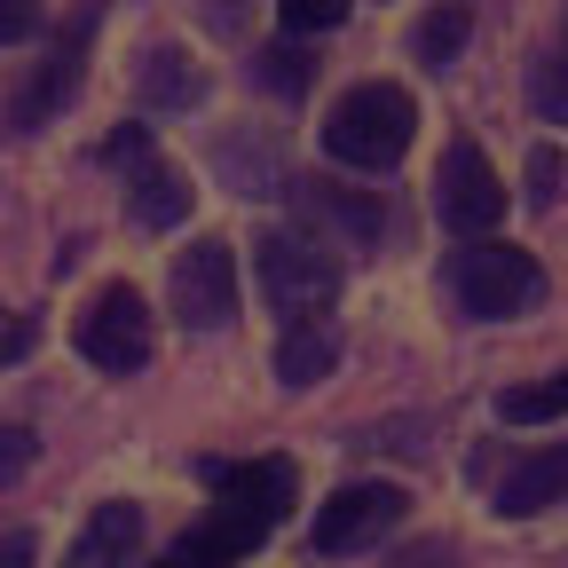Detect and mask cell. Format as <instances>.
Wrapping results in <instances>:
<instances>
[{
	"instance_id": "26",
	"label": "cell",
	"mask_w": 568,
	"mask_h": 568,
	"mask_svg": "<svg viewBox=\"0 0 568 568\" xmlns=\"http://www.w3.org/2000/svg\"><path fill=\"white\" fill-rule=\"evenodd\" d=\"M32 316H9V308H0V364H17V355H32Z\"/></svg>"
},
{
	"instance_id": "15",
	"label": "cell",
	"mask_w": 568,
	"mask_h": 568,
	"mask_svg": "<svg viewBox=\"0 0 568 568\" xmlns=\"http://www.w3.org/2000/svg\"><path fill=\"white\" fill-rule=\"evenodd\" d=\"M332 364H339V339L324 324H293L284 347H276V379L284 387H316V379H332Z\"/></svg>"
},
{
	"instance_id": "20",
	"label": "cell",
	"mask_w": 568,
	"mask_h": 568,
	"mask_svg": "<svg viewBox=\"0 0 568 568\" xmlns=\"http://www.w3.org/2000/svg\"><path fill=\"white\" fill-rule=\"evenodd\" d=\"M276 9H284V32H293V40H308V32H339L347 0H276Z\"/></svg>"
},
{
	"instance_id": "25",
	"label": "cell",
	"mask_w": 568,
	"mask_h": 568,
	"mask_svg": "<svg viewBox=\"0 0 568 568\" xmlns=\"http://www.w3.org/2000/svg\"><path fill=\"white\" fill-rule=\"evenodd\" d=\"M387 568H458V552H450L443 537H418V545H403Z\"/></svg>"
},
{
	"instance_id": "5",
	"label": "cell",
	"mask_w": 568,
	"mask_h": 568,
	"mask_svg": "<svg viewBox=\"0 0 568 568\" xmlns=\"http://www.w3.org/2000/svg\"><path fill=\"white\" fill-rule=\"evenodd\" d=\"M151 347H159V324H151V308H142V293L134 284H103V293L80 308V355L95 372H142L151 364Z\"/></svg>"
},
{
	"instance_id": "23",
	"label": "cell",
	"mask_w": 568,
	"mask_h": 568,
	"mask_svg": "<svg viewBox=\"0 0 568 568\" xmlns=\"http://www.w3.org/2000/svg\"><path fill=\"white\" fill-rule=\"evenodd\" d=\"M32 466V426H0V489Z\"/></svg>"
},
{
	"instance_id": "18",
	"label": "cell",
	"mask_w": 568,
	"mask_h": 568,
	"mask_svg": "<svg viewBox=\"0 0 568 568\" xmlns=\"http://www.w3.org/2000/svg\"><path fill=\"white\" fill-rule=\"evenodd\" d=\"M529 103H537V119L568 126V48H545L529 63Z\"/></svg>"
},
{
	"instance_id": "22",
	"label": "cell",
	"mask_w": 568,
	"mask_h": 568,
	"mask_svg": "<svg viewBox=\"0 0 568 568\" xmlns=\"http://www.w3.org/2000/svg\"><path fill=\"white\" fill-rule=\"evenodd\" d=\"M197 17L213 40H245L253 32V0H197Z\"/></svg>"
},
{
	"instance_id": "8",
	"label": "cell",
	"mask_w": 568,
	"mask_h": 568,
	"mask_svg": "<svg viewBox=\"0 0 568 568\" xmlns=\"http://www.w3.org/2000/svg\"><path fill=\"white\" fill-rule=\"evenodd\" d=\"M174 316L190 332H222L237 324V253L222 237H197L182 261H174Z\"/></svg>"
},
{
	"instance_id": "27",
	"label": "cell",
	"mask_w": 568,
	"mask_h": 568,
	"mask_svg": "<svg viewBox=\"0 0 568 568\" xmlns=\"http://www.w3.org/2000/svg\"><path fill=\"white\" fill-rule=\"evenodd\" d=\"M40 560V537L32 529H9V537H0V568H32Z\"/></svg>"
},
{
	"instance_id": "1",
	"label": "cell",
	"mask_w": 568,
	"mask_h": 568,
	"mask_svg": "<svg viewBox=\"0 0 568 568\" xmlns=\"http://www.w3.org/2000/svg\"><path fill=\"white\" fill-rule=\"evenodd\" d=\"M213 481V506L205 521L159 560V568H237L253 560V545L276 537V521L293 514V497H301V474L293 458H245V466H205Z\"/></svg>"
},
{
	"instance_id": "9",
	"label": "cell",
	"mask_w": 568,
	"mask_h": 568,
	"mask_svg": "<svg viewBox=\"0 0 568 568\" xmlns=\"http://www.w3.org/2000/svg\"><path fill=\"white\" fill-rule=\"evenodd\" d=\"M301 213H308V230L332 245H379L387 237V197L379 190H347V182H293Z\"/></svg>"
},
{
	"instance_id": "4",
	"label": "cell",
	"mask_w": 568,
	"mask_h": 568,
	"mask_svg": "<svg viewBox=\"0 0 568 568\" xmlns=\"http://www.w3.org/2000/svg\"><path fill=\"white\" fill-rule=\"evenodd\" d=\"M253 276H261V293L276 316H293V324H316L332 301H339V253L316 237V230H268L253 245Z\"/></svg>"
},
{
	"instance_id": "10",
	"label": "cell",
	"mask_w": 568,
	"mask_h": 568,
	"mask_svg": "<svg viewBox=\"0 0 568 568\" xmlns=\"http://www.w3.org/2000/svg\"><path fill=\"white\" fill-rule=\"evenodd\" d=\"M88 40H95V24H71V40H63V48H55V55L32 71V80L17 88V103H9V126H17V134H40V126H48V119H55L71 95H80V63H88Z\"/></svg>"
},
{
	"instance_id": "19",
	"label": "cell",
	"mask_w": 568,
	"mask_h": 568,
	"mask_svg": "<svg viewBox=\"0 0 568 568\" xmlns=\"http://www.w3.org/2000/svg\"><path fill=\"white\" fill-rule=\"evenodd\" d=\"M466 32H474V17H466V9H426V17H418V32H410V48H418L426 63H450V55L466 48Z\"/></svg>"
},
{
	"instance_id": "14",
	"label": "cell",
	"mask_w": 568,
	"mask_h": 568,
	"mask_svg": "<svg viewBox=\"0 0 568 568\" xmlns=\"http://www.w3.org/2000/svg\"><path fill=\"white\" fill-rule=\"evenodd\" d=\"M134 80H142V103H151V111H197L205 103V71L182 48H151Z\"/></svg>"
},
{
	"instance_id": "13",
	"label": "cell",
	"mask_w": 568,
	"mask_h": 568,
	"mask_svg": "<svg viewBox=\"0 0 568 568\" xmlns=\"http://www.w3.org/2000/svg\"><path fill=\"white\" fill-rule=\"evenodd\" d=\"M134 545H142V506H95V521L80 529L63 568H126Z\"/></svg>"
},
{
	"instance_id": "28",
	"label": "cell",
	"mask_w": 568,
	"mask_h": 568,
	"mask_svg": "<svg viewBox=\"0 0 568 568\" xmlns=\"http://www.w3.org/2000/svg\"><path fill=\"white\" fill-rule=\"evenodd\" d=\"M560 48H568V17H560Z\"/></svg>"
},
{
	"instance_id": "17",
	"label": "cell",
	"mask_w": 568,
	"mask_h": 568,
	"mask_svg": "<svg viewBox=\"0 0 568 568\" xmlns=\"http://www.w3.org/2000/svg\"><path fill=\"white\" fill-rule=\"evenodd\" d=\"M497 418H506V426H545V418H568V372L529 379V387H506V395H497Z\"/></svg>"
},
{
	"instance_id": "3",
	"label": "cell",
	"mask_w": 568,
	"mask_h": 568,
	"mask_svg": "<svg viewBox=\"0 0 568 568\" xmlns=\"http://www.w3.org/2000/svg\"><path fill=\"white\" fill-rule=\"evenodd\" d=\"M410 126H418V103L395 88V80H364V88H347L324 119V151L339 166H364V174H387L403 166L410 151Z\"/></svg>"
},
{
	"instance_id": "7",
	"label": "cell",
	"mask_w": 568,
	"mask_h": 568,
	"mask_svg": "<svg viewBox=\"0 0 568 568\" xmlns=\"http://www.w3.org/2000/svg\"><path fill=\"white\" fill-rule=\"evenodd\" d=\"M403 514H410V497H403L395 481H347V489H332L324 506H316V537H308V552H324V560L364 552V545H379Z\"/></svg>"
},
{
	"instance_id": "2",
	"label": "cell",
	"mask_w": 568,
	"mask_h": 568,
	"mask_svg": "<svg viewBox=\"0 0 568 568\" xmlns=\"http://www.w3.org/2000/svg\"><path fill=\"white\" fill-rule=\"evenodd\" d=\"M443 293H450L458 316H474V324H506V316H529V308L545 301V268H537V253H521V245L466 237V245L443 261Z\"/></svg>"
},
{
	"instance_id": "16",
	"label": "cell",
	"mask_w": 568,
	"mask_h": 568,
	"mask_svg": "<svg viewBox=\"0 0 568 568\" xmlns=\"http://www.w3.org/2000/svg\"><path fill=\"white\" fill-rule=\"evenodd\" d=\"M245 71H253V88H268V95H284V103L316 88V63H308V48H301V40H276V48H261Z\"/></svg>"
},
{
	"instance_id": "21",
	"label": "cell",
	"mask_w": 568,
	"mask_h": 568,
	"mask_svg": "<svg viewBox=\"0 0 568 568\" xmlns=\"http://www.w3.org/2000/svg\"><path fill=\"white\" fill-rule=\"evenodd\" d=\"M560 182H568L560 151H552V142H537V151H529V205H537V213H552V205H560Z\"/></svg>"
},
{
	"instance_id": "11",
	"label": "cell",
	"mask_w": 568,
	"mask_h": 568,
	"mask_svg": "<svg viewBox=\"0 0 568 568\" xmlns=\"http://www.w3.org/2000/svg\"><path fill=\"white\" fill-rule=\"evenodd\" d=\"M560 497H568V443L529 450L521 466H506V481H497V514H506V521H529V514L560 506Z\"/></svg>"
},
{
	"instance_id": "24",
	"label": "cell",
	"mask_w": 568,
	"mask_h": 568,
	"mask_svg": "<svg viewBox=\"0 0 568 568\" xmlns=\"http://www.w3.org/2000/svg\"><path fill=\"white\" fill-rule=\"evenodd\" d=\"M40 32V0H0V48H17Z\"/></svg>"
},
{
	"instance_id": "6",
	"label": "cell",
	"mask_w": 568,
	"mask_h": 568,
	"mask_svg": "<svg viewBox=\"0 0 568 568\" xmlns=\"http://www.w3.org/2000/svg\"><path fill=\"white\" fill-rule=\"evenodd\" d=\"M435 213H443V230H450V237H489L497 222H506V182L489 174V159H481V142H474V134H458L450 151H443Z\"/></svg>"
},
{
	"instance_id": "12",
	"label": "cell",
	"mask_w": 568,
	"mask_h": 568,
	"mask_svg": "<svg viewBox=\"0 0 568 568\" xmlns=\"http://www.w3.org/2000/svg\"><path fill=\"white\" fill-rule=\"evenodd\" d=\"M190 182L159 159V151H142L134 166H126V213H134V230H174L182 213H190Z\"/></svg>"
}]
</instances>
